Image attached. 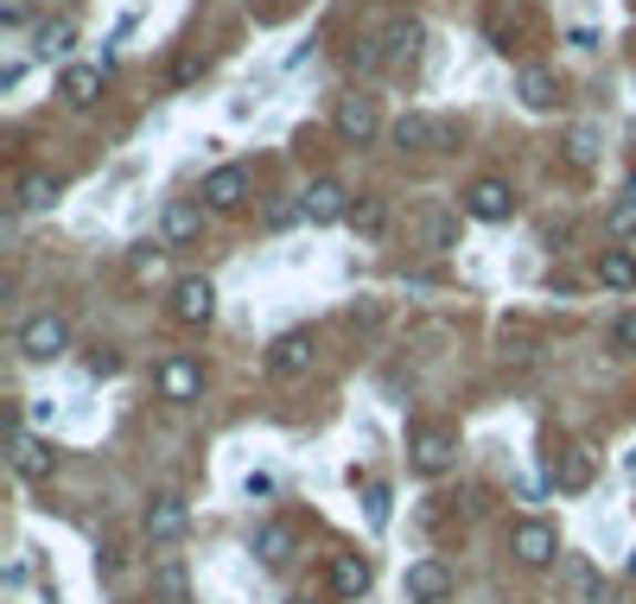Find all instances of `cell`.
<instances>
[{"label":"cell","mask_w":636,"mask_h":604,"mask_svg":"<svg viewBox=\"0 0 636 604\" xmlns=\"http://www.w3.org/2000/svg\"><path fill=\"white\" fill-rule=\"evenodd\" d=\"M407 604H439L446 592H452V573H446V560H414L402 580Z\"/></svg>","instance_id":"obj_13"},{"label":"cell","mask_w":636,"mask_h":604,"mask_svg":"<svg viewBox=\"0 0 636 604\" xmlns=\"http://www.w3.org/2000/svg\"><path fill=\"white\" fill-rule=\"evenodd\" d=\"M515 96L529 102L534 115H548V108H554V102H560V83H554V76H548V71H541V64H529V71L515 76Z\"/></svg>","instance_id":"obj_21"},{"label":"cell","mask_w":636,"mask_h":604,"mask_svg":"<svg viewBox=\"0 0 636 604\" xmlns=\"http://www.w3.org/2000/svg\"><path fill=\"white\" fill-rule=\"evenodd\" d=\"M7 458H13V471H20L25 483H45L51 471H58L51 446H45V439H39L32 427H13V439H7Z\"/></svg>","instance_id":"obj_7"},{"label":"cell","mask_w":636,"mask_h":604,"mask_svg":"<svg viewBox=\"0 0 636 604\" xmlns=\"http://www.w3.org/2000/svg\"><path fill=\"white\" fill-rule=\"evenodd\" d=\"M242 490H249V497H268V490H274V478H268V471H249V483H242Z\"/></svg>","instance_id":"obj_36"},{"label":"cell","mask_w":636,"mask_h":604,"mask_svg":"<svg viewBox=\"0 0 636 604\" xmlns=\"http://www.w3.org/2000/svg\"><path fill=\"white\" fill-rule=\"evenodd\" d=\"M592 478H598L592 452H566V458H554V490H585Z\"/></svg>","instance_id":"obj_24"},{"label":"cell","mask_w":636,"mask_h":604,"mask_svg":"<svg viewBox=\"0 0 636 604\" xmlns=\"http://www.w3.org/2000/svg\"><path fill=\"white\" fill-rule=\"evenodd\" d=\"M566 159L585 173V166L598 159V134H592V127H573V134H566Z\"/></svg>","instance_id":"obj_29"},{"label":"cell","mask_w":636,"mask_h":604,"mask_svg":"<svg viewBox=\"0 0 636 604\" xmlns=\"http://www.w3.org/2000/svg\"><path fill=\"white\" fill-rule=\"evenodd\" d=\"M331 127H337V140H351V147H369L382 134V115L369 96H344L337 102V115H331Z\"/></svg>","instance_id":"obj_9"},{"label":"cell","mask_w":636,"mask_h":604,"mask_svg":"<svg viewBox=\"0 0 636 604\" xmlns=\"http://www.w3.org/2000/svg\"><path fill=\"white\" fill-rule=\"evenodd\" d=\"M122 369V356L115 351H90V376H115Z\"/></svg>","instance_id":"obj_34"},{"label":"cell","mask_w":636,"mask_h":604,"mask_svg":"<svg viewBox=\"0 0 636 604\" xmlns=\"http://www.w3.org/2000/svg\"><path fill=\"white\" fill-rule=\"evenodd\" d=\"M268 369H274L280 382L305 376V369H312V337H305V331H286V337H274V344H268Z\"/></svg>","instance_id":"obj_14"},{"label":"cell","mask_w":636,"mask_h":604,"mask_svg":"<svg viewBox=\"0 0 636 604\" xmlns=\"http://www.w3.org/2000/svg\"><path fill=\"white\" fill-rule=\"evenodd\" d=\"M611 229H617V236H630V229H636V198H617V204H611Z\"/></svg>","instance_id":"obj_32"},{"label":"cell","mask_w":636,"mask_h":604,"mask_svg":"<svg viewBox=\"0 0 636 604\" xmlns=\"http://www.w3.org/2000/svg\"><path fill=\"white\" fill-rule=\"evenodd\" d=\"M71 45H76V20H71V13H58V20L39 25V58H64Z\"/></svg>","instance_id":"obj_25"},{"label":"cell","mask_w":636,"mask_h":604,"mask_svg":"<svg viewBox=\"0 0 636 604\" xmlns=\"http://www.w3.org/2000/svg\"><path fill=\"white\" fill-rule=\"evenodd\" d=\"M325 580H331V598L356 604L363 592H369V585H376V566H369V554H331Z\"/></svg>","instance_id":"obj_10"},{"label":"cell","mask_w":636,"mask_h":604,"mask_svg":"<svg viewBox=\"0 0 636 604\" xmlns=\"http://www.w3.org/2000/svg\"><path fill=\"white\" fill-rule=\"evenodd\" d=\"M407 465L420 478H446L458 465V433L452 427H414L407 433Z\"/></svg>","instance_id":"obj_2"},{"label":"cell","mask_w":636,"mask_h":604,"mask_svg":"<svg viewBox=\"0 0 636 604\" xmlns=\"http://www.w3.org/2000/svg\"><path fill=\"white\" fill-rule=\"evenodd\" d=\"M0 25H25V0H0Z\"/></svg>","instance_id":"obj_35"},{"label":"cell","mask_w":636,"mask_h":604,"mask_svg":"<svg viewBox=\"0 0 636 604\" xmlns=\"http://www.w3.org/2000/svg\"><path fill=\"white\" fill-rule=\"evenodd\" d=\"M140 529H147V541H178V534L191 529V503L166 490V497H153V503H147V516H140Z\"/></svg>","instance_id":"obj_11"},{"label":"cell","mask_w":636,"mask_h":604,"mask_svg":"<svg viewBox=\"0 0 636 604\" xmlns=\"http://www.w3.org/2000/svg\"><path fill=\"white\" fill-rule=\"evenodd\" d=\"M605 337H611V351H617V356H636V305L611 319V331H605Z\"/></svg>","instance_id":"obj_28"},{"label":"cell","mask_w":636,"mask_h":604,"mask_svg":"<svg viewBox=\"0 0 636 604\" xmlns=\"http://www.w3.org/2000/svg\"><path fill=\"white\" fill-rule=\"evenodd\" d=\"M395 147L402 153H446L452 147V127L432 122V115H402V122H395Z\"/></svg>","instance_id":"obj_12"},{"label":"cell","mask_w":636,"mask_h":604,"mask_svg":"<svg viewBox=\"0 0 636 604\" xmlns=\"http://www.w3.org/2000/svg\"><path fill=\"white\" fill-rule=\"evenodd\" d=\"M560 573H566V585H573L580 604H605V580H598V566L585 554H560Z\"/></svg>","instance_id":"obj_19"},{"label":"cell","mask_w":636,"mask_h":604,"mask_svg":"<svg viewBox=\"0 0 636 604\" xmlns=\"http://www.w3.org/2000/svg\"><path fill=\"white\" fill-rule=\"evenodd\" d=\"M153 388H159V402H173V407H191L204 395V369H198V356H159V369H153Z\"/></svg>","instance_id":"obj_3"},{"label":"cell","mask_w":636,"mask_h":604,"mask_svg":"<svg viewBox=\"0 0 636 604\" xmlns=\"http://www.w3.org/2000/svg\"><path fill=\"white\" fill-rule=\"evenodd\" d=\"M58 96L71 102V108H96V96H102V71H96V64H71V71L58 76Z\"/></svg>","instance_id":"obj_18"},{"label":"cell","mask_w":636,"mask_h":604,"mask_svg":"<svg viewBox=\"0 0 636 604\" xmlns=\"http://www.w3.org/2000/svg\"><path fill=\"white\" fill-rule=\"evenodd\" d=\"M598 287H611V293H636V254L630 249L598 254Z\"/></svg>","instance_id":"obj_22"},{"label":"cell","mask_w":636,"mask_h":604,"mask_svg":"<svg viewBox=\"0 0 636 604\" xmlns=\"http://www.w3.org/2000/svg\"><path fill=\"white\" fill-rule=\"evenodd\" d=\"M204 204L210 210H242L249 204V173L242 166H217V173L204 178Z\"/></svg>","instance_id":"obj_15"},{"label":"cell","mask_w":636,"mask_h":604,"mask_svg":"<svg viewBox=\"0 0 636 604\" xmlns=\"http://www.w3.org/2000/svg\"><path fill=\"white\" fill-rule=\"evenodd\" d=\"M458 242V223L452 217H432V249H452Z\"/></svg>","instance_id":"obj_33"},{"label":"cell","mask_w":636,"mask_h":604,"mask_svg":"<svg viewBox=\"0 0 636 604\" xmlns=\"http://www.w3.org/2000/svg\"><path fill=\"white\" fill-rule=\"evenodd\" d=\"M166 312H173V325H210V312H217V287L204 274H185L173 280V300H166Z\"/></svg>","instance_id":"obj_4"},{"label":"cell","mask_w":636,"mask_h":604,"mask_svg":"<svg viewBox=\"0 0 636 604\" xmlns=\"http://www.w3.org/2000/svg\"><path fill=\"white\" fill-rule=\"evenodd\" d=\"M58 198H64V178H58V173H25L20 191H13V204H20V210H51Z\"/></svg>","instance_id":"obj_20"},{"label":"cell","mask_w":636,"mask_h":604,"mask_svg":"<svg viewBox=\"0 0 636 604\" xmlns=\"http://www.w3.org/2000/svg\"><path fill=\"white\" fill-rule=\"evenodd\" d=\"M300 210H305V223L331 229V223H344V217H351V191H344L337 178H312V185H305V198H300Z\"/></svg>","instance_id":"obj_6"},{"label":"cell","mask_w":636,"mask_h":604,"mask_svg":"<svg viewBox=\"0 0 636 604\" xmlns=\"http://www.w3.org/2000/svg\"><path fill=\"white\" fill-rule=\"evenodd\" d=\"M293 548H300V534L286 529V522H261V529H254V560H261V566H286Z\"/></svg>","instance_id":"obj_17"},{"label":"cell","mask_w":636,"mask_h":604,"mask_svg":"<svg viewBox=\"0 0 636 604\" xmlns=\"http://www.w3.org/2000/svg\"><path fill=\"white\" fill-rule=\"evenodd\" d=\"M465 210H471L478 223H509V217H515V191H509L503 178H471V185H465Z\"/></svg>","instance_id":"obj_8"},{"label":"cell","mask_w":636,"mask_h":604,"mask_svg":"<svg viewBox=\"0 0 636 604\" xmlns=\"http://www.w3.org/2000/svg\"><path fill=\"white\" fill-rule=\"evenodd\" d=\"M127 268H134V280H153L159 268H166V249H153V242H134V254H127Z\"/></svg>","instance_id":"obj_30"},{"label":"cell","mask_w":636,"mask_h":604,"mask_svg":"<svg viewBox=\"0 0 636 604\" xmlns=\"http://www.w3.org/2000/svg\"><path fill=\"white\" fill-rule=\"evenodd\" d=\"M198 229H204V210L191 198H173L166 204V217H159V249H185Z\"/></svg>","instance_id":"obj_16"},{"label":"cell","mask_w":636,"mask_h":604,"mask_svg":"<svg viewBox=\"0 0 636 604\" xmlns=\"http://www.w3.org/2000/svg\"><path fill=\"white\" fill-rule=\"evenodd\" d=\"M420 39H427V32H420V20H395V25H388V51H382V58H388V64H402V58H414V51H420Z\"/></svg>","instance_id":"obj_26"},{"label":"cell","mask_w":636,"mask_h":604,"mask_svg":"<svg viewBox=\"0 0 636 604\" xmlns=\"http://www.w3.org/2000/svg\"><path fill=\"white\" fill-rule=\"evenodd\" d=\"M13 344H20L25 363H58V356L71 351V319L64 312H32Z\"/></svg>","instance_id":"obj_1"},{"label":"cell","mask_w":636,"mask_h":604,"mask_svg":"<svg viewBox=\"0 0 636 604\" xmlns=\"http://www.w3.org/2000/svg\"><path fill=\"white\" fill-rule=\"evenodd\" d=\"M351 223L363 229V236H382V223H388V204H382V198H356V204H351Z\"/></svg>","instance_id":"obj_27"},{"label":"cell","mask_w":636,"mask_h":604,"mask_svg":"<svg viewBox=\"0 0 636 604\" xmlns=\"http://www.w3.org/2000/svg\"><path fill=\"white\" fill-rule=\"evenodd\" d=\"M509 554L522 560V566H554L560 560V534L541 522V516H529V522H515V534H509Z\"/></svg>","instance_id":"obj_5"},{"label":"cell","mask_w":636,"mask_h":604,"mask_svg":"<svg viewBox=\"0 0 636 604\" xmlns=\"http://www.w3.org/2000/svg\"><path fill=\"white\" fill-rule=\"evenodd\" d=\"M153 592H159V598L166 604H191V580H185V560H159V573H153Z\"/></svg>","instance_id":"obj_23"},{"label":"cell","mask_w":636,"mask_h":604,"mask_svg":"<svg viewBox=\"0 0 636 604\" xmlns=\"http://www.w3.org/2000/svg\"><path fill=\"white\" fill-rule=\"evenodd\" d=\"M363 509H369V529H388V483H369V490H363Z\"/></svg>","instance_id":"obj_31"}]
</instances>
